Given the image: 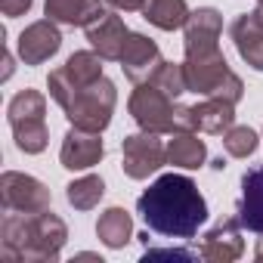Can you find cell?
Wrapping results in <instances>:
<instances>
[{"label": "cell", "mask_w": 263, "mask_h": 263, "mask_svg": "<svg viewBox=\"0 0 263 263\" xmlns=\"http://www.w3.org/2000/svg\"><path fill=\"white\" fill-rule=\"evenodd\" d=\"M146 226L167 238H192L208 220V201L198 186L183 174L158 177L137 201Z\"/></svg>", "instance_id": "cell-1"}, {"label": "cell", "mask_w": 263, "mask_h": 263, "mask_svg": "<svg viewBox=\"0 0 263 263\" xmlns=\"http://www.w3.org/2000/svg\"><path fill=\"white\" fill-rule=\"evenodd\" d=\"M68 229L47 208L41 214L7 211L0 223V260L4 263H53L65 248Z\"/></svg>", "instance_id": "cell-2"}, {"label": "cell", "mask_w": 263, "mask_h": 263, "mask_svg": "<svg viewBox=\"0 0 263 263\" xmlns=\"http://www.w3.org/2000/svg\"><path fill=\"white\" fill-rule=\"evenodd\" d=\"M47 87H50V96L62 105L71 127H84V130H93V134H102L111 124L118 93L105 74L99 81H90V84H68L59 71H50Z\"/></svg>", "instance_id": "cell-3"}, {"label": "cell", "mask_w": 263, "mask_h": 263, "mask_svg": "<svg viewBox=\"0 0 263 263\" xmlns=\"http://www.w3.org/2000/svg\"><path fill=\"white\" fill-rule=\"evenodd\" d=\"M183 68H186L189 90L198 93V96H220V99H229V102H238L245 96L241 78L229 68V62L220 50L192 53V56H186Z\"/></svg>", "instance_id": "cell-4"}, {"label": "cell", "mask_w": 263, "mask_h": 263, "mask_svg": "<svg viewBox=\"0 0 263 263\" xmlns=\"http://www.w3.org/2000/svg\"><path fill=\"white\" fill-rule=\"evenodd\" d=\"M10 127H13V137L19 152L25 155H37L47 149L50 140V130H47V99L37 90H22L10 99L7 108Z\"/></svg>", "instance_id": "cell-5"}, {"label": "cell", "mask_w": 263, "mask_h": 263, "mask_svg": "<svg viewBox=\"0 0 263 263\" xmlns=\"http://www.w3.org/2000/svg\"><path fill=\"white\" fill-rule=\"evenodd\" d=\"M130 115L149 134H177V105L167 93H161L152 81L137 84L130 93Z\"/></svg>", "instance_id": "cell-6"}, {"label": "cell", "mask_w": 263, "mask_h": 263, "mask_svg": "<svg viewBox=\"0 0 263 263\" xmlns=\"http://www.w3.org/2000/svg\"><path fill=\"white\" fill-rule=\"evenodd\" d=\"M235 124V102L220 96H204L195 105H177V130L192 134H226Z\"/></svg>", "instance_id": "cell-7"}, {"label": "cell", "mask_w": 263, "mask_h": 263, "mask_svg": "<svg viewBox=\"0 0 263 263\" xmlns=\"http://www.w3.org/2000/svg\"><path fill=\"white\" fill-rule=\"evenodd\" d=\"M161 134H134L121 143V167L130 180H146L149 174L161 171V164L167 161V146L158 140Z\"/></svg>", "instance_id": "cell-8"}, {"label": "cell", "mask_w": 263, "mask_h": 263, "mask_svg": "<svg viewBox=\"0 0 263 263\" xmlns=\"http://www.w3.org/2000/svg\"><path fill=\"white\" fill-rule=\"evenodd\" d=\"M0 201L4 211H16V214H41L50 208V189L19 171H7L0 177Z\"/></svg>", "instance_id": "cell-9"}, {"label": "cell", "mask_w": 263, "mask_h": 263, "mask_svg": "<svg viewBox=\"0 0 263 263\" xmlns=\"http://www.w3.org/2000/svg\"><path fill=\"white\" fill-rule=\"evenodd\" d=\"M118 62H121L124 74L134 81V84H143V81L152 78V71L164 59H161V50H158V44L152 37H146L140 31H130L127 41H124V50H121V59Z\"/></svg>", "instance_id": "cell-10"}, {"label": "cell", "mask_w": 263, "mask_h": 263, "mask_svg": "<svg viewBox=\"0 0 263 263\" xmlns=\"http://www.w3.org/2000/svg\"><path fill=\"white\" fill-rule=\"evenodd\" d=\"M198 254H201V260H208V263H229V260H238V257L245 254L238 217L220 220L214 229H208V232L201 235Z\"/></svg>", "instance_id": "cell-11"}, {"label": "cell", "mask_w": 263, "mask_h": 263, "mask_svg": "<svg viewBox=\"0 0 263 263\" xmlns=\"http://www.w3.org/2000/svg\"><path fill=\"white\" fill-rule=\"evenodd\" d=\"M102 155H105V146H102L99 134L84 130V127H71L59 149V161L65 171H90L93 164L102 161Z\"/></svg>", "instance_id": "cell-12"}, {"label": "cell", "mask_w": 263, "mask_h": 263, "mask_svg": "<svg viewBox=\"0 0 263 263\" xmlns=\"http://www.w3.org/2000/svg\"><path fill=\"white\" fill-rule=\"evenodd\" d=\"M62 47V34L53 19H41L19 34V59L25 65H44Z\"/></svg>", "instance_id": "cell-13"}, {"label": "cell", "mask_w": 263, "mask_h": 263, "mask_svg": "<svg viewBox=\"0 0 263 263\" xmlns=\"http://www.w3.org/2000/svg\"><path fill=\"white\" fill-rule=\"evenodd\" d=\"M229 37H232L238 56H241L251 68L263 71V16H260L257 10L235 16L232 25H229Z\"/></svg>", "instance_id": "cell-14"}, {"label": "cell", "mask_w": 263, "mask_h": 263, "mask_svg": "<svg viewBox=\"0 0 263 263\" xmlns=\"http://www.w3.org/2000/svg\"><path fill=\"white\" fill-rule=\"evenodd\" d=\"M186 28V56L192 53H211V50H220V31H223V16L214 10V7H201L195 13H189V22L183 25Z\"/></svg>", "instance_id": "cell-15"}, {"label": "cell", "mask_w": 263, "mask_h": 263, "mask_svg": "<svg viewBox=\"0 0 263 263\" xmlns=\"http://www.w3.org/2000/svg\"><path fill=\"white\" fill-rule=\"evenodd\" d=\"M241 229L263 235V164L248 167L241 174V198L235 208Z\"/></svg>", "instance_id": "cell-16"}, {"label": "cell", "mask_w": 263, "mask_h": 263, "mask_svg": "<svg viewBox=\"0 0 263 263\" xmlns=\"http://www.w3.org/2000/svg\"><path fill=\"white\" fill-rule=\"evenodd\" d=\"M87 41L90 47L102 56V59H121V50H124V41H127V25L124 19L115 13V10H105L99 19H93L87 28Z\"/></svg>", "instance_id": "cell-17"}, {"label": "cell", "mask_w": 263, "mask_h": 263, "mask_svg": "<svg viewBox=\"0 0 263 263\" xmlns=\"http://www.w3.org/2000/svg\"><path fill=\"white\" fill-rule=\"evenodd\" d=\"M47 19L59 22V25H81L87 28L93 19H99L108 7L102 0H47Z\"/></svg>", "instance_id": "cell-18"}, {"label": "cell", "mask_w": 263, "mask_h": 263, "mask_svg": "<svg viewBox=\"0 0 263 263\" xmlns=\"http://www.w3.org/2000/svg\"><path fill=\"white\" fill-rule=\"evenodd\" d=\"M204 158H208V146L192 134V130H177V134H171V143H167V164L195 171V167L204 164Z\"/></svg>", "instance_id": "cell-19"}, {"label": "cell", "mask_w": 263, "mask_h": 263, "mask_svg": "<svg viewBox=\"0 0 263 263\" xmlns=\"http://www.w3.org/2000/svg\"><path fill=\"white\" fill-rule=\"evenodd\" d=\"M96 235L105 248H124L134 238V220H130L124 208H108L96 220Z\"/></svg>", "instance_id": "cell-20"}, {"label": "cell", "mask_w": 263, "mask_h": 263, "mask_svg": "<svg viewBox=\"0 0 263 263\" xmlns=\"http://www.w3.org/2000/svg\"><path fill=\"white\" fill-rule=\"evenodd\" d=\"M140 13L146 22H152L161 31H174V28H183L189 22L186 0H146Z\"/></svg>", "instance_id": "cell-21"}, {"label": "cell", "mask_w": 263, "mask_h": 263, "mask_svg": "<svg viewBox=\"0 0 263 263\" xmlns=\"http://www.w3.org/2000/svg\"><path fill=\"white\" fill-rule=\"evenodd\" d=\"M102 195H105V183L96 174H87V177L65 186V198H68V204L74 211H93L102 201Z\"/></svg>", "instance_id": "cell-22"}, {"label": "cell", "mask_w": 263, "mask_h": 263, "mask_svg": "<svg viewBox=\"0 0 263 263\" xmlns=\"http://www.w3.org/2000/svg\"><path fill=\"white\" fill-rule=\"evenodd\" d=\"M149 81H152L161 93H167L171 99H177V96H183V93L189 90V84H186V68L177 65V62H161V65L152 71Z\"/></svg>", "instance_id": "cell-23"}, {"label": "cell", "mask_w": 263, "mask_h": 263, "mask_svg": "<svg viewBox=\"0 0 263 263\" xmlns=\"http://www.w3.org/2000/svg\"><path fill=\"white\" fill-rule=\"evenodd\" d=\"M223 149L232 155V158H248L257 152V134L251 127H229L223 134Z\"/></svg>", "instance_id": "cell-24"}, {"label": "cell", "mask_w": 263, "mask_h": 263, "mask_svg": "<svg viewBox=\"0 0 263 263\" xmlns=\"http://www.w3.org/2000/svg\"><path fill=\"white\" fill-rule=\"evenodd\" d=\"M146 260H201L198 251H189V248H146Z\"/></svg>", "instance_id": "cell-25"}, {"label": "cell", "mask_w": 263, "mask_h": 263, "mask_svg": "<svg viewBox=\"0 0 263 263\" xmlns=\"http://www.w3.org/2000/svg\"><path fill=\"white\" fill-rule=\"evenodd\" d=\"M34 0H0V10H4L7 19H16V16H25L31 10Z\"/></svg>", "instance_id": "cell-26"}, {"label": "cell", "mask_w": 263, "mask_h": 263, "mask_svg": "<svg viewBox=\"0 0 263 263\" xmlns=\"http://www.w3.org/2000/svg\"><path fill=\"white\" fill-rule=\"evenodd\" d=\"M105 4L118 13H137V10H143L146 0H105Z\"/></svg>", "instance_id": "cell-27"}, {"label": "cell", "mask_w": 263, "mask_h": 263, "mask_svg": "<svg viewBox=\"0 0 263 263\" xmlns=\"http://www.w3.org/2000/svg\"><path fill=\"white\" fill-rule=\"evenodd\" d=\"M254 257H257V260H260V263H263V238H260V241H257V251H254Z\"/></svg>", "instance_id": "cell-28"}, {"label": "cell", "mask_w": 263, "mask_h": 263, "mask_svg": "<svg viewBox=\"0 0 263 263\" xmlns=\"http://www.w3.org/2000/svg\"><path fill=\"white\" fill-rule=\"evenodd\" d=\"M257 13H260V16H263V7H257Z\"/></svg>", "instance_id": "cell-29"}, {"label": "cell", "mask_w": 263, "mask_h": 263, "mask_svg": "<svg viewBox=\"0 0 263 263\" xmlns=\"http://www.w3.org/2000/svg\"><path fill=\"white\" fill-rule=\"evenodd\" d=\"M257 4H260V7H263V0H257Z\"/></svg>", "instance_id": "cell-30"}]
</instances>
